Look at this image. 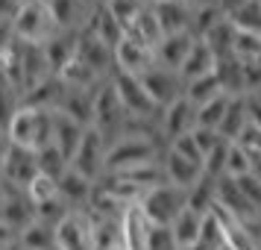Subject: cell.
<instances>
[{
    "instance_id": "obj_49",
    "label": "cell",
    "mask_w": 261,
    "mask_h": 250,
    "mask_svg": "<svg viewBox=\"0 0 261 250\" xmlns=\"http://www.w3.org/2000/svg\"><path fill=\"white\" fill-rule=\"evenodd\" d=\"M91 3H106V0H91Z\"/></svg>"
},
{
    "instance_id": "obj_9",
    "label": "cell",
    "mask_w": 261,
    "mask_h": 250,
    "mask_svg": "<svg viewBox=\"0 0 261 250\" xmlns=\"http://www.w3.org/2000/svg\"><path fill=\"white\" fill-rule=\"evenodd\" d=\"M53 247L56 250H94V233L85 212L65 215L53 230Z\"/></svg>"
},
{
    "instance_id": "obj_11",
    "label": "cell",
    "mask_w": 261,
    "mask_h": 250,
    "mask_svg": "<svg viewBox=\"0 0 261 250\" xmlns=\"http://www.w3.org/2000/svg\"><path fill=\"white\" fill-rule=\"evenodd\" d=\"M197 127V106L188 103L185 97H179L176 103H170L167 109L159 112V135H162V144H170L173 139L185 135Z\"/></svg>"
},
{
    "instance_id": "obj_17",
    "label": "cell",
    "mask_w": 261,
    "mask_h": 250,
    "mask_svg": "<svg viewBox=\"0 0 261 250\" xmlns=\"http://www.w3.org/2000/svg\"><path fill=\"white\" fill-rule=\"evenodd\" d=\"M194 41H197V38L191 36L188 30H185V33H173V36H162V41H159V44H155V50H153L155 65L170 68V71L179 74L182 62H185V56H188L191 48H194Z\"/></svg>"
},
{
    "instance_id": "obj_6",
    "label": "cell",
    "mask_w": 261,
    "mask_h": 250,
    "mask_svg": "<svg viewBox=\"0 0 261 250\" xmlns=\"http://www.w3.org/2000/svg\"><path fill=\"white\" fill-rule=\"evenodd\" d=\"M109 83L115 88V95H118L123 112L129 115V121H159V109H155L153 100L147 97V92H144V85H141L138 77L115 71L109 77Z\"/></svg>"
},
{
    "instance_id": "obj_48",
    "label": "cell",
    "mask_w": 261,
    "mask_h": 250,
    "mask_svg": "<svg viewBox=\"0 0 261 250\" xmlns=\"http://www.w3.org/2000/svg\"><path fill=\"white\" fill-rule=\"evenodd\" d=\"M3 189H6V183H3V177H0V197H3Z\"/></svg>"
},
{
    "instance_id": "obj_44",
    "label": "cell",
    "mask_w": 261,
    "mask_h": 250,
    "mask_svg": "<svg viewBox=\"0 0 261 250\" xmlns=\"http://www.w3.org/2000/svg\"><path fill=\"white\" fill-rule=\"evenodd\" d=\"M9 150H12V139H9V132L0 130V168H3V162H6Z\"/></svg>"
},
{
    "instance_id": "obj_24",
    "label": "cell",
    "mask_w": 261,
    "mask_h": 250,
    "mask_svg": "<svg viewBox=\"0 0 261 250\" xmlns=\"http://www.w3.org/2000/svg\"><path fill=\"white\" fill-rule=\"evenodd\" d=\"M200 41H205V48L212 50L217 59H223V56H232V53H235L238 30L232 27V21H229V18H223V21H217V24H214L212 30L200 38Z\"/></svg>"
},
{
    "instance_id": "obj_33",
    "label": "cell",
    "mask_w": 261,
    "mask_h": 250,
    "mask_svg": "<svg viewBox=\"0 0 261 250\" xmlns=\"http://www.w3.org/2000/svg\"><path fill=\"white\" fill-rule=\"evenodd\" d=\"M21 92L18 88H12V85L0 83V130L9 132V124H12V118L18 115V109H21Z\"/></svg>"
},
{
    "instance_id": "obj_16",
    "label": "cell",
    "mask_w": 261,
    "mask_h": 250,
    "mask_svg": "<svg viewBox=\"0 0 261 250\" xmlns=\"http://www.w3.org/2000/svg\"><path fill=\"white\" fill-rule=\"evenodd\" d=\"M94 97H97V88H76V85H65L59 112H62V115H68L71 121H76L80 127H91V118H94Z\"/></svg>"
},
{
    "instance_id": "obj_15",
    "label": "cell",
    "mask_w": 261,
    "mask_h": 250,
    "mask_svg": "<svg viewBox=\"0 0 261 250\" xmlns=\"http://www.w3.org/2000/svg\"><path fill=\"white\" fill-rule=\"evenodd\" d=\"M162 177H165V183H170V186H176V189H185L188 191L191 186H197L202 177V168L194 165V162H188V159H182L179 153H173L170 147H165L162 150Z\"/></svg>"
},
{
    "instance_id": "obj_28",
    "label": "cell",
    "mask_w": 261,
    "mask_h": 250,
    "mask_svg": "<svg viewBox=\"0 0 261 250\" xmlns=\"http://www.w3.org/2000/svg\"><path fill=\"white\" fill-rule=\"evenodd\" d=\"M214 191H217V183L200 177V183L188 189V209H194L197 215H208L214 209Z\"/></svg>"
},
{
    "instance_id": "obj_4",
    "label": "cell",
    "mask_w": 261,
    "mask_h": 250,
    "mask_svg": "<svg viewBox=\"0 0 261 250\" xmlns=\"http://www.w3.org/2000/svg\"><path fill=\"white\" fill-rule=\"evenodd\" d=\"M185 206H188V191L176 189L170 183H159L153 189H147L138 200V209L153 226H170Z\"/></svg>"
},
{
    "instance_id": "obj_36",
    "label": "cell",
    "mask_w": 261,
    "mask_h": 250,
    "mask_svg": "<svg viewBox=\"0 0 261 250\" xmlns=\"http://www.w3.org/2000/svg\"><path fill=\"white\" fill-rule=\"evenodd\" d=\"M103 6L112 12V18H115V21L120 24V30H123V27L144 9V0H106Z\"/></svg>"
},
{
    "instance_id": "obj_40",
    "label": "cell",
    "mask_w": 261,
    "mask_h": 250,
    "mask_svg": "<svg viewBox=\"0 0 261 250\" xmlns=\"http://www.w3.org/2000/svg\"><path fill=\"white\" fill-rule=\"evenodd\" d=\"M235 186L241 189V194H244V197H247V200L261 212V179L255 177V174H247V177L235 179Z\"/></svg>"
},
{
    "instance_id": "obj_32",
    "label": "cell",
    "mask_w": 261,
    "mask_h": 250,
    "mask_svg": "<svg viewBox=\"0 0 261 250\" xmlns=\"http://www.w3.org/2000/svg\"><path fill=\"white\" fill-rule=\"evenodd\" d=\"M38 159V174H44V177L50 179H59L65 171H68V162H65V156L53 147V144H47V147H41L36 153Z\"/></svg>"
},
{
    "instance_id": "obj_10",
    "label": "cell",
    "mask_w": 261,
    "mask_h": 250,
    "mask_svg": "<svg viewBox=\"0 0 261 250\" xmlns=\"http://www.w3.org/2000/svg\"><path fill=\"white\" fill-rule=\"evenodd\" d=\"M0 221L9 226L15 236H21L27 226L36 221V206L27 197L24 189H15V186H6L3 189V197H0Z\"/></svg>"
},
{
    "instance_id": "obj_51",
    "label": "cell",
    "mask_w": 261,
    "mask_h": 250,
    "mask_svg": "<svg viewBox=\"0 0 261 250\" xmlns=\"http://www.w3.org/2000/svg\"><path fill=\"white\" fill-rule=\"evenodd\" d=\"M188 250H194V247H188Z\"/></svg>"
},
{
    "instance_id": "obj_34",
    "label": "cell",
    "mask_w": 261,
    "mask_h": 250,
    "mask_svg": "<svg viewBox=\"0 0 261 250\" xmlns=\"http://www.w3.org/2000/svg\"><path fill=\"white\" fill-rule=\"evenodd\" d=\"M235 144L241 147V150H244V153H247L249 165H252V174L261 179V130L249 124L247 132H244V135H241Z\"/></svg>"
},
{
    "instance_id": "obj_26",
    "label": "cell",
    "mask_w": 261,
    "mask_h": 250,
    "mask_svg": "<svg viewBox=\"0 0 261 250\" xmlns=\"http://www.w3.org/2000/svg\"><path fill=\"white\" fill-rule=\"evenodd\" d=\"M226 247V236H223V221L217 209L202 218V226H200V238H197V247L194 250H220Z\"/></svg>"
},
{
    "instance_id": "obj_2",
    "label": "cell",
    "mask_w": 261,
    "mask_h": 250,
    "mask_svg": "<svg viewBox=\"0 0 261 250\" xmlns=\"http://www.w3.org/2000/svg\"><path fill=\"white\" fill-rule=\"evenodd\" d=\"M12 36L24 44H47L50 38L56 36V21L50 15V6L44 0H27V3H18L12 21Z\"/></svg>"
},
{
    "instance_id": "obj_54",
    "label": "cell",
    "mask_w": 261,
    "mask_h": 250,
    "mask_svg": "<svg viewBox=\"0 0 261 250\" xmlns=\"http://www.w3.org/2000/svg\"><path fill=\"white\" fill-rule=\"evenodd\" d=\"M21 250H24V247H21Z\"/></svg>"
},
{
    "instance_id": "obj_52",
    "label": "cell",
    "mask_w": 261,
    "mask_h": 250,
    "mask_svg": "<svg viewBox=\"0 0 261 250\" xmlns=\"http://www.w3.org/2000/svg\"><path fill=\"white\" fill-rule=\"evenodd\" d=\"M220 250H226V247H220Z\"/></svg>"
},
{
    "instance_id": "obj_53",
    "label": "cell",
    "mask_w": 261,
    "mask_h": 250,
    "mask_svg": "<svg viewBox=\"0 0 261 250\" xmlns=\"http://www.w3.org/2000/svg\"><path fill=\"white\" fill-rule=\"evenodd\" d=\"M53 250H56V247H53Z\"/></svg>"
},
{
    "instance_id": "obj_37",
    "label": "cell",
    "mask_w": 261,
    "mask_h": 250,
    "mask_svg": "<svg viewBox=\"0 0 261 250\" xmlns=\"http://www.w3.org/2000/svg\"><path fill=\"white\" fill-rule=\"evenodd\" d=\"M247 174H252V165H249L247 153L232 142L229 144V156H226V179H241Z\"/></svg>"
},
{
    "instance_id": "obj_42",
    "label": "cell",
    "mask_w": 261,
    "mask_h": 250,
    "mask_svg": "<svg viewBox=\"0 0 261 250\" xmlns=\"http://www.w3.org/2000/svg\"><path fill=\"white\" fill-rule=\"evenodd\" d=\"M247 97V109H249V124L261 130V88L252 92V95H244Z\"/></svg>"
},
{
    "instance_id": "obj_18",
    "label": "cell",
    "mask_w": 261,
    "mask_h": 250,
    "mask_svg": "<svg viewBox=\"0 0 261 250\" xmlns=\"http://www.w3.org/2000/svg\"><path fill=\"white\" fill-rule=\"evenodd\" d=\"M162 27H159V21H155L153 9L144 3V9L135 18H132L129 24L123 27V38H129V41H135V44H141V48H150L155 50V44L162 41Z\"/></svg>"
},
{
    "instance_id": "obj_22",
    "label": "cell",
    "mask_w": 261,
    "mask_h": 250,
    "mask_svg": "<svg viewBox=\"0 0 261 250\" xmlns=\"http://www.w3.org/2000/svg\"><path fill=\"white\" fill-rule=\"evenodd\" d=\"M214 68H217V56L205 48V41L197 38L194 48H191V53L185 56V62H182V68H179V77H182V83L188 85V83H194V80L212 77Z\"/></svg>"
},
{
    "instance_id": "obj_50",
    "label": "cell",
    "mask_w": 261,
    "mask_h": 250,
    "mask_svg": "<svg viewBox=\"0 0 261 250\" xmlns=\"http://www.w3.org/2000/svg\"><path fill=\"white\" fill-rule=\"evenodd\" d=\"M18 3H27V0H18Z\"/></svg>"
},
{
    "instance_id": "obj_45",
    "label": "cell",
    "mask_w": 261,
    "mask_h": 250,
    "mask_svg": "<svg viewBox=\"0 0 261 250\" xmlns=\"http://www.w3.org/2000/svg\"><path fill=\"white\" fill-rule=\"evenodd\" d=\"M12 241H18V236H15L3 221H0V247H6V244H12Z\"/></svg>"
},
{
    "instance_id": "obj_35",
    "label": "cell",
    "mask_w": 261,
    "mask_h": 250,
    "mask_svg": "<svg viewBox=\"0 0 261 250\" xmlns=\"http://www.w3.org/2000/svg\"><path fill=\"white\" fill-rule=\"evenodd\" d=\"M65 215H71V209H68V206H65V203L59 200V194L36 206V221H41V224L53 226V230H56V224H59Z\"/></svg>"
},
{
    "instance_id": "obj_46",
    "label": "cell",
    "mask_w": 261,
    "mask_h": 250,
    "mask_svg": "<svg viewBox=\"0 0 261 250\" xmlns=\"http://www.w3.org/2000/svg\"><path fill=\"white\" fill-rule=\"evenodd\" d=\"M182 3H185L191 12H194V9H200V6H208V3H217V0H182Z\"/></svg>"
},
{
    "instance_id": "obj_23",
    "label": "cell",
    "mask_w": 261,
    "mask_h": 250,
    "mask_svg": "<svg viewBox=\"0 0 261 250\" xmlns=\"http://www.w3.org/2000/svg\"><path fill=\"white\" fill-rule=\"evenodd\" d=\"M249 127V109H247V97H232L229 100V109H226L223 121H220V127H217V135L223 139V142H238Z\"/></svg>"
},
{
    "instance_id": "obj_3",
    "label": "cell",
    "mask_w": 261,
    "mask_h": 250,
    "mask_svg": "<svg viewBox=\"0 0 261 250\" xmlns=\"http://www.w3.org/2000/svg\"><path fill=\"white\" fill-rule=\"evenodd\" d=\"M53 115L56 112L21 103L18 115L9 124V139H12V144L24 147V150H33V153H38L41 147H47L50 135H53Z\"/></svg>"
},
{
    "instance_id": "obj_31",
    "label": "cell",
    "mask_w": 261,
    "mask_h": 250,
    "mask_svg": "<svg viewBox=\"0 0 261 250\" xmlns=\"http://www.w3.org/2000/svg\"><path fill=\"white\" fill-rule=\"evenodd\" d=\"M223 95V88H220V83H217V77H202V80H194V83L185 85V100L188 103H194V106H202L205 100H212V97Z\"/></svg>"
},
{
    "instance_id": "obj_1",
    "label": "cell",
    "mask_w": 261,
    "mask_h": 250,
    "mask_svg": "<svg viewBox=\"0 0 261 250\" xmlns=\"http://www.w3.org/2000/svg\"><path fill=\"white\" fill-rule=\"evenodd\" d=\"M162 150H165V144L150 139V135L126 132L106 147V174H118V171L147 165V162H159Z\"/></svg>"
},
{
    "instance_id": "obj_19",
    "label": "cell",
    "mask_w": 261,
    "mask_h": 250,
    "mask_svg": "<svg viewBox=\"0 0 261 250\" xmlns=\"http://www.w3.org/2000/svg\"><path fill=\"white\" fill-rule=\"evenodd\" d=\"M85 130H88V127H80L76 121H71L68 115H62V112L53 115V135H50V144L65 156L68 165H71V156L76 153V147H80V142H83Z\"/></svg>"
},
{
    "instance_id": "obj_20",
    "label": "cell",
    "mask_w": 261,
    "mask_h": 250,
    "mask_svg": "<svg viewBox=\"0 0 261 250\" xmlns=\"http://www.w3.org/2000/svg\"><path fill=\"white\" fill-rule=\"evenodd\" d=\"M155 15V21L162 27L165 36H173V33H191V9L182 3V0H162V3H153L150 6Z\"/></svg>"
},
{
    "instance_id": "obj_5",
    "label": "cell",
    "mask_w": 261,
    "mask_h": 250,
    "mask_svg": "<svg viewBox=\"0 0 261 250\" xmlns=\"http://www.w3.org/2000/svg\"><path fill=\"white\" fill-rule=\"evenodd\" d=\"M91 127L103 135L106 144L118 142L120 135H126V130H129V115L123 112V106H120V100H118V95H115L112 83H103L100 88H97Z\"/></svg>"
},
{
    "instance_id": "obj_39",
    "label": "cell",
    "mask_w": 261,
    "mask_h": 250,
    "mask_svg": "<svg viewBox=\"0 0 261 250\" xmlns=\"http://www.w3.org/2000/svg\"><path fill=\"white\" fill-rule=\"evenodd\" d=\"M144 250H179V244L173 238V233H170V226H153Z\"/></svg>"
},
{
    "instance_id": "obj_13",
    "label": "cell",
    "mask_w": 261,
    "mask_h": 250,
    "mask_svg": "<svg viewBox=\"0 0 261 250\" xmlns=\"http://www.w3.org/2000/svg\"><path fill=\"white\" fill-rule=\"evenodd\" d=\"M155 65V56L150 48H141L129 38H120L115 48V71L129 74V77H144Z\"/></svg>"
},
{
    "instance_id": "obj_7",
    "label": "cell",
    "mask_w": 261,
    "mask_h": 250,
    "mask_svg": "<svg viewBox=\"0 0 261 250\" xmlns=\"http://www.w3.org/2000/svg\"><path fill=\"white\" fill-rule=\"evenodd\" d=\"M106 147L109 144L103 142V135L94 127H88L83 132V142L76 147V153L71 156V165L68 168H73L76 174H83L85 179L97 183V179L106 174Z\"/></svg>"
},
{
    "instance_id": "obj_25",
    "label": "cell",
    "mask_w": 261,
    "mask_h": 250,
    "mask_svg": "<svg viewBox=\"0 0 261 250\" xmlns=\"http://www.w3.org/2000/svg\"><path fill=\"white\" fill-rule=\"evenodd\" d=\"M202 218L205 215H197L194 209H182L179 218L170 224V233L176 238L179 250H188V247H197V238H200V226H202Z\"/></svg>"
},
{
    "instance_id": "obj_41",
    "label": "cell",
    "mask_w": 261,
    "mask_h": 250,
    "mask_svg": "<svg viewBox=\"0 0 261 250\" xmlns=\"http://www.w3.org/2000/svg\"><path fill=\"white\" fill-rule=\"evenodd\" d=\"M191 139H194V144L200 147V153H202V156L208 153V150H212L217 142H223V139H220V135H217L214 130H205V127H194V130H191Z\"/></svg>"
},
{
    "instance_id": "obj_8",
    "label": "cell",
    "mask_w": 261,
    "mask_h": 250,
    "mask_svg": "<svg viewBox=\"0 0 261 250\" xmlns=\"http://www.w3.org/2000/svg\"><path fill=\"white\" fill-rule=\"evenodd\" d=\"M144 85V92L147 97L153 100V106L162 112L167 109L170 103H176L179 97H185V83H182V77L176 71H170V68H162V65H153L150 71L138 77Z\"/></svg>"
},
{
    "instance_id": "obj_38",
    "label": "cell",
    "mask_w": 261,
    "mask_h": 250,
    "mask_svg": "<svg viewBox=\"0 0 261 250\" xmlns=\"http://www.w3.org/2000/svg\"><path fill=\"white\" fill-rule=\"evenodd\" d=\"M27 197L33 200V206H38V203L50 200V197H56V179L44 177V174H38L30 186H27Z\"/></svg>"
},
{
    "instance_id": "obj_43",
    "label": "cell",
    "mask_w": 261,
    "mask_h": 250,
    "mask_svg": "<svg viewBox=\"0 0 261 250\" xmlns=\"http://www.w3.org/2000/svg\"><path fill=\"white\" fill-rule=\"evenodd\" d=\"M15 9H18V0H0V21H12Z\"/></svg>"
},
{
    "instance_id": "obj_47",
    "label": "cell",
    "mask_w": 261,
    "mask_h": 250,
    "mask_svg": "<svg viewBox=\"0 0 261 250\" xmlns=\"http://www.w3.org/2000/svg\"><path fill=\"white\" fill-rule=\"evenodd\" d=\"M0 250H21V244H18V241H12V244H6V247H0Z\"/></svg>"
},
{
    "instance_id": "obj_30",
    "label": "cell",
    "mask_w": 261,
    "mask_h": 250,
    "mask_svg": "<svg viewBox=\"0 0 261 250\" xmlns=\"http://www.w3.org/2000/svg\"><path fill=\"white\" fill-rule=\"evenodd\" d=\"M229 144H232V142H217L208 153L202 156V177L214 179V183H220V179L226 177V156H229Z\"/></svg>"
},
{
    "instance_id": "obj_29",
    "label": "cell",
    "mask_w": 261,
    "mask_h": 250,
    "mask_svg": "<svg viewBox=\"0 0 261 250\" xmlns=\"http://www.w3.org/2000/svg\"><path fill=\"white\" fill-rule=\"evenodd\" d=\"M18 244L24 250H53V226L41 224V221H33L18 236Z\"/></svg>"
},
{
    "instance_id": "obj_12",
    "label": "cell",
    "mask_w": 261,
    "mask_h": 250,
    "mask_svg": "<svg viewBox=\"0 0 261 250\" xmlns=\"http://www.w3.org/2000/svg\"><path fill=\"white\" fill-rule=\"evenodd\" d=\"M0 177L6 186H15V189H24L38 177V159L33 150H24V147H18L12 144V150L6 156V162L0 168Z\"/></svg>"
},
{
    "instance_id": "obj_27",
    "label": "cell",
    "mask_w": 261,
    "mask_h": 250,
    "mask_svg": "<svg viewBox=\"0 0 261 250\" xmlns=\"http://www.w3.org/2000/svg\"><path fill=\"white\" fill-rule=\"evenodd\" d=\"M229 95H217L212 100H205L202 106H197V127H205V130H214L220 127V121H223L226 109H229Z\"/></svg>"
},
{
    "instance_id": "obj_14",
    "label": "cell",
    "mask_w": 261,
    "mask_h": 250,
    "mask_svg": "<svg viewBox=\"0 0 261 250\" xmlns=\"http://www.w3.org/2000/svg\"><path fill=\"white\" fill-rule=\"evenodd\" d=\"M91 191H94V183L85 179L83 174H76L73 168H68L59 179H56V194L59 200L71 209V212H83L88 200H91Z\"/></svg>"
},
{
    "instance_id": "obj_21",
    "label": "cell",
    "mask_w": 261,
    "mask_h": 250,
    "mask_svg": "<svg viewBox=\"0 0 261 250\" xmlns=\"http://www.w3.org/2000/svg\"><path fill=\"white\" fill-rule=\"evenodd\" d=\"M150 230H153V224L144 218L141 209L129 206L120 215V244H123V250H144Z\"/></svg>"
}]
</instances>
